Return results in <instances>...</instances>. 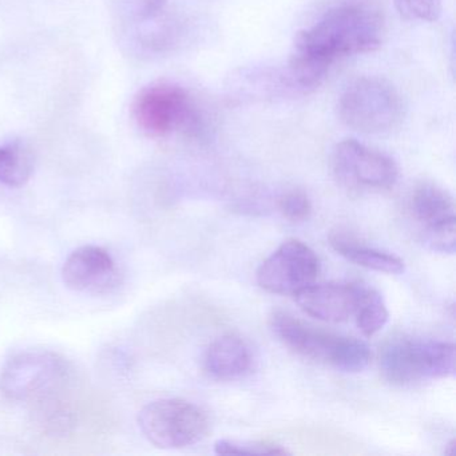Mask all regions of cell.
I'll return each mask as SVG.
<instances>
[{"label": "cell", "instance_id": "obj_1", "mask_svg": "<svg viewBox=\"0 0 456 456\" xmlns=\"http://www.w3.org/2000/svg\"><path fill=\"white\" fill-rule=\"evenodd\" d=\"M383 34V18L372 4L354 0L332 7L295 37L288 61L290 84L304 92L316 89L336 61L376 52Z\"/></svg>", "mask_w": 456, "mask_h": 456}, {"label": "cell", "instance_id": "obj_2", "mask_svg": "<svg viewBox=\"0 0 456 456\" xmlns=\"http://www.w3.org/2000/svg\"><path fill=\"white\" fill-rule=\"evenodd\" d=\"M271 330L287 348L298 356L341 372H362L372 357L370 346L364 341L316 330L287 312H273Z\"/></svg>", "mask_w": 456, "mask_h": 456}, {"label": "cell", "instance_id": "obj_3", "mask_svg": "<svg viewBox=\"0 0 456 456\" xmlns=\"http://www.w3.org/2000/svg\"><path fill=\"white\" fill-rule=\"evenodd\" d=\"M132 116L138 129L156 140L175 133L200 137L204 132L199 106L183 87L172 82H156L140 90L133 101Z\"/></svg>", "mask_w": 456, "mask_h": 456}, {"label": "cell", "instance_id": "obj_4", "mask_svg": "<svg viewBox=\"0 0 456 456\" xmlns=\"http://www.w3.org/2000/svg\"><path fill=\"white\" fill-rule=\"evenodd\" d=\"M341 122L354 132L383 134L399 126L404 117L402 95L379 77H362L346 86L338 100Z\"/></svg>", "mask_w": 456, "mask_h": 456}, {"label": "cell", "instance_id": "obj_5", "mask_svg": "<svg viewBox=\"0 0 456 456\" xmlns=\"http://www.w3.org/2000/svg\"><path fill=\"white\" fill-rule=\"evenodd\" d=\"M384 379L394 386L450 378L455 373V346L448 341L397 338L380 354Z\"/></svg>", "mask_w": 456, "mask_h": 456}, {"label": "cell", "instance_id": "obj_6", "mask_svg": "<svg viewBox=\"0 0 456 456\" xmlns=\"http://www.w3.org/2000/svg\"><path fill=\"white\" fill-rule=\"evenodd\" d=\"M143 436L162 450H180L201 442L209 429L207 413L183 399H159L138 413Z\"/></svg>", "mask_w": 456, "mask_h": 456}, {"label": "cell", "instance_id": "obj_7", "mask_svg": "<svg viewBox=\"0 0 456 456\" xmlns=\"http://www.w3.org/2000/svg\"><path fill=\"white\" fill-rule=\"evenodd\" d=\"M332 172L338 185L356 193L387 191L399 178V167L392 157L352 138L333 149Z\"/></svg>", "mask_w": 456, "mask_h": 456}, {"label": "cell", "instance_id": "obj_8", "mask_svg": "<svg viewBox=\"0 0 456 456\" xmlns=\"http://www.w3.org/2000/svg\"><path fill=\"white\" fill-rule=\"evenodd\" d=\"M66 373L58 354L28 351L12 357L0 373V392L12 400H44Z\"/></svg>", "mask_w": 456, "mask_h": 456}, {"label": "cell", "instance_id": "obj_9", "mask_svg": "<svg viewBox=\"0 0 456 456\" xmlns=\"http://www.w3.org/2000/svg\"><path fill=\"white\" fill-rule=\"evenodd\" d=\"M322 264L314 250L300 240H287L257 269L256 280L274 295H295L314 284Z\"/></svg>", "mask_w": 456, "mask_h": 456}, {"label": "cell", "instance_id": "obj_10", "mask_svg": "<svg viewBox=\"0 0 456 456\" xmlns=\"http://www.w3.org/2000/svg\"><path fill=\"white\" fill-rule=\"evenodd\" d=\"M368 287L362 284H311L295 293L296 303L309 316L341 322L356 314Z\"/></svg>", "mask_w": 456, "mask_h": 456}, {"label": "cell", "instance_id": "obj_11", "mask_svg": "<svg viewBox=\"0 0 456 456\" xmlns=\"http://www.w3.org/2000/svg\"><path fill=\"white\" fill-rule=\"evenodd\" d=\"M116 263L108 250L86 245L74 250L63 264L62 280L76 292H103L116 280Z\"/></svg>", "mask_w": 456, "mask_h": 456}, {"label": "cell", "instance_id": "obj_12", "mask_svg": "<svg viewBox=\"0 0 456 456\" xmlns=\"http://www.w3.org/2000/svg\"><path fill=\"white\" fill-rule=\"evenodd\" d=\"M249 346L239 336L225 335L210 344L205 352L204 368L217 380L242 378L252 368Z\"/></svg>", "mask_w": 456, "mask_h": 456}, {"label": "cell", "instance_id": "obj_13", "mask_svg": "<svg viewBox=\"0 0 456 456\" xmlns=\"http://www.w3.org/2000/svg\"><path fill=\"white\" fill-rule=\"evenodd\" d=\"M410 212L413 220L420 224L421 231L445 221L456 220L452 194L432 183L416 186L410 199Z\"/></svg>", "mask_w": 456, "mask_h": 456}, {"label": "cell", "instance_id": "obj_14", "mask_svg": "<svg viewBox=\"0 0 456 456\" xmlns=\"http://www.w3.org/2000/svg\"><path fill=\"white\" fill-rule=\"evenodd\" d=\"M330 242L341 257L354 265L387 274H402L405 271L402 258L392 253L362 245L348 234L340 232L330 234Z\"/></svg>", "mask_w": 456, "mask_h": 456}, {"label": "cell", "instance_id": "obj_15", "mask_svg": "<svg viewBox=\"0 0 456 456\" xmlns=\"http://www.w3.org/2000/svg\"><path fill=\"white\" fill-rule=\"evenodd\" d=\"M33 151L23 141L0 146V183L9 188H20L30 180L34 172Z\"/></svg>", "mask_w": 456, "mask_h": 456}, {"label": "cell", "instance_id": "obj_16", "mask_svg": "<svg viewBox=\"0 0 456 456\" xmlns=\"http://www.w3.org/2000/svg\"><path fill=\"white\" fill-rule=\"evenodd\" d=\"M354 316H356V324L360 332L365 338H372L386 327L389 314L380 293L376 292L372 288H367Z\"/></svg>", "mask_w": 456, "mask_h": 456}, {"label": "cell", "instance_id": "obj_17", "mask_svg": "<svg viewBox=\"0 0 456 456\" xmlns=\"http://www.w3.org/2000/svg\"><path fill=\"white\" fill-rule=\"evenodd\" d=\"M215 452L220 455H287L289 451L274 443L221 439L215 443Z\"/></svg>", "mask_w": 456, "mask_h": 456}, {"label": "cell", "instance_id": "obj_18", "mask_svg": "<svg viewBox=\"0 0 456 456\" xmlns=\"http://www.w3.org/2000/svg\"><path fill=\"white\" fill-rule=\"evenodd\" d=\"M421 241L434 252L453 255L456 249V220L423 229Z\"/></svg>", "mask_w": 456, "mask_h": 456}, {"label": "cell", "instance_id": "obj_19", "mask_svg": "<svg viewBox=\"0 0 456 456\" xmlns=\"http://www.w3.org/2000/svg\"><path fill=\"white\" fill-rule=\"evenodd\" d=\"M402 17L419 22H436L443 12V0H394Z\"/></svg>", "mask_w": 456, "mask_h": 456}, {"label": "cell", "instance_id": "obj_20", "mask_svg": "<svg viewBox=\"0 0 456 456\" xmlns=\"http://www.w3.org/2000/svg\"><path fill=\"white\" fill-rule=\"evenodd\" d=\"M279 209L287 220L292 223H303L311 217V200L304 191H288L280 199Z\"/></svg>", "mask_w": 456, "mask_h": 456}, {"label": "cell", "instance_id": "obj_21", "mask_svg": "<svg viewBox=\"0 0 456 456\" xmlns=\"http://www.w3.org/2000/svg\"><path fill=\"white\" fill-rule=\"evenodd\" d=\"M167 0H138V12L142 20H156L162 14Z\"/></svg>", "mask_w": 456, "mask_h": 456}]
</instances>
